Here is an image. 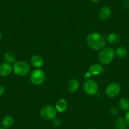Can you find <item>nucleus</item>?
Masks as SVG:
<instances>
[{
  "label": "nucleus",
  "mask_w": 129,
  "mask_h": 129,
  "mask_svg": "<svg viewBox=\"0 0 129 129\" xmlns=\"http://www.w3.org/2000/svg\"><path fill=\"white\" fill-rule=\"evenodd\" d=\"M106 39L102 34L93 32L89 34L87 38V43L90 49L98 51L105 48L106 45Z\"/></svg>",
  "instance_id": "nucleus-1"
},
{
  "label": "nucleus",
  "mask_w": 129,
  "mask_h": 129,
  "mask_svg": "<svg viewBox=\"0 0 129 129\" xmlns=\"http://www.w3.org/2000/svg\"><path fill=\"white\" fill-rule=\"evenodd\" d=\"M115 56V51L111 48H104L99 54V60L102 64H108L111 63Z\"/></svg>",
  "instance_id": "nucleus-2"
},
{
  "label": "nucleus",
  "mask_w": 129,
  "mask_h": 129,
  "mask_svg": "<svg viewBox=\"0 0 129 129\" xmlns=\"http://www.w3.org/2000/svg\"><path fill=\"white\" fill-rule=\"evenodd\" d=\"M13 72L18 76H25L30 72L29 64L24 61H16L13 65Z\"/></svg>",
  "instance_id": "nucleus-3"
},
{
  "label": "nucleus",
  "mask_w": 129,
  "mask_h": 129,
  "mask_svg": "<svg viewBox=\"0 0 129 129\" xmlns=\"http://www.w3.org/2000/svg\"><path fill=\"white\" fill-rule=\"evenodd\" d=\"M30 81L32 84L36 85H39L43 84L46 79L45 73L43 70L37 69L33 70L30 74Z\"/></svg>",
  "instance_id": "nucleus-4"
},
{
  "label": "nucleus",
  "mask_w": 129,
  "mask_h": 129,
  "mask_svg": "<svg viewBox=\"0 0 129 129\" xmlns=\"http://www.w3.org/2000/svg\"><path fill=\"white\" fill-rule=\"evenodd\" d=\"M40 115L44 120H52L56 116L57 111L54 106L46 105L41 110Z\"/></svg>",
  "instance_id": "nucleus-5"
},
{
  "label": "nucleus",
  "mask_w": 129,
  "mask_h": 129,
  "mask_svg": "<svg viewBox=\"0 0 129 129\" xmlns=\"http://www.w3.org/2000/svg\"><path fill=\"white\" fill-rule=\"evenodd\" d=\"M84 90L88 95H95L98 92L99 87L96 82L88 79L84 84Z\"/></svg>",
  "instance_id": "nucleus-6"
},
{
  "label": "nucleus",
  "mask_w": 129,
  "mask_h": 129,
  "mask_svg": "<svg viewBox=\"0 0 129 129\" xmlns=\"http://www.w3.org/2000/svg\"><path fill=\"white\" fill-rule=\"evenodd\" d=\"M120 92V86L117 83H111L106 89V94L109 98H115Z\"/></svg>",
  "instance_id": "nucleus-7"
},
{
  "label": "nucleus",
  "mask_w": 129,
  "mask_h": 129,
  "mask_svg": "<svg viewBox=\"0 0 129 129\" xmlns=\"http://www.w3.org/2000/svg\"><path fill=\"white\" fill-rule=\"evenodd\" d=\"M112 14L111 8L108 6H105L101 8L99 12V17L101 20H108L110 18Z\"/></svg>",
  "instance_id": "nucleus-8"
},
{
  "label": "nucleus",
  "mask_w": 129,
  "mask_h": 129,
  "mask_svg": "<svg viewBox=\"0 0 129 129\" xmlns=\"http://www.w3.org/2000/svg\"><path fill=\"white\" fill-rule=\"evenodd\" d=\"M13 71V67L10 63H3L0 64V75L3 77H7Z\"/></svg>",
  "instance_id": "nucleus-9"
},
{
  "label": "nucleus",
  "mask_w": 129,
  "mask_h": 129,
  "mask_svg": "<svg viewBox=\"0 0 129 129\" xmlns=\"http://www.w3.org/2000/svg\"><path fill=\"white\" fill-rule=\"evenodd\" d=\"M31 64L38 69L43 67L44 65V59L39 54H34L30 58Z\"/></svg>",
  "instance_id": "nucleus-10"
},
{
  "label": "nucleus",
  "mask_w": 129,
  "mask_h": 129,
  "mask_svg": "<svg viewBox=\"0 0 129 129\" xmlns=\"http://www.w3.org/2000/svg\"><path fill=\"white\" fill-rule=\"evenodd\" d=\"M89 72L91 75H98L103 72L104 68L102 64L96 63V64H92L89 68Z\"/></svg>",
  "instance_id": "nucleus-11"
},
{
  "label": "nucleus",
  "mask_w": 129,
  "mask_h": 129,
  "mask_svg": "<svg viewBox=\"0 0 129 129\" xmlns=\"http://www.w3.org/2000/svg\"><path fill=\"white\" fill-rule=\"evenodd\" d=\"M68 108V102L65 99H59L55 105V109L56 111L59 113H63L67 110Z\"/></svg>",
  "instance_id": "nucleus-12"
},
{
  "label": "nucleus",
  "mask_w": 129,
  "mask_h": 129,
  "mask_svg": "<svg viewBox=\"0 0 129 129\" xmlns=\"http://www.w3.org/2000/svg\"><path fill=\"white\" fill-rule=\"evenodd\" d=\"M2 127L8 129L12 127L14 123V119L10 115H7L2 120Z\"/></svg>",
  "instance_id": "nucleus-13"
},
{
  "label": "nucleus",
  "mask_w": 129,
  "mask_h": 129,
  "mask_svg": "<svg viewBox=\"0 0 129 129\" xmlns=\"http://www.w3.org/2000/svg\"><path fill=\"white\" fill-rule=\"evenodd\" d=\"M67 88L71 92H75L78 90L79 88V82L77 79H72L68 82Z\"/></svg>",
  "instance_id": "nucleus-14"
},
{
  "label": "nucleus",
  "mask_w": 129,
  "mask_h": 129,
  "mask_svg": "<svg viewBox=\"0 0 129 129\" xmlns=\"http://www.w3.org/2000/svg\"><path fill=\"white\" fill-rule=\"evenodd\" d=\"M120 36L116 32H112L109 34L107 37V41L111 44H116L120 42Z\"/></svg>",
  "instance_id": "nucleus-15"
},
{
  "label": "nucleus",
  "mask_w": 129,
  "mask_h": 129,
  "mask_svg": "<svg viewBox=\"0 0 129 129\" xmlns=\"http://www.w3.org/2000/svg\"><path fill=\"white\" fill-rule=\"evenodd\" d=\"M128 125L127 122L123 117L118 118L115 123V127L116 129H127Z\"/></svg>",
  "instance_id": "nucleus-16"
},
{
  "label": "nucleus",
  "mask_w": 129,
  "mask_h": 129,
  "mask_svg": "<svg viewBox=\"0 0 129 129\" xmlns=\"http://www.w3.org/2000/svg\"><path fill=\"white\" fill-rule=\"evenodd\" d=\"M118 106L123 111H128L129 110V100L126 98H122L119 100Z\"/></svg>",
  "instance_id": "nucleus-17"
},
{
  "label": "nucleus",
  "mask_w": 129,
  "mask_h": 129,
  "mask_svg": "<svg viewBox=\"0 0 129 129\" xmlns=\"http://www.w3.org/2000/svg\"><path fill=\"white\" fill-rule=\"evenodd\" d=\"M128 54V50L125 47H119L115 51V55L119 58H125Z\"/></svg>",
  "instance_id": "nucleus-18"
},
{
  "label": "nucleus",
  "mask_w": 129,
  "mask_h": 129,
  "mask_svg": "<svg viewBox=\"0 0 129 129\" xmlns=\"http://www.w3.org/2000/svg\"><path fill=\"white\" fill-rule=\"evenodd\" d=\"M4 59L7 63H14L16 62V57L15 56L14 53L12 52H7L4 54Z\"/></svg>",
  "instance_id": "nucleus-19"
},
{
  "label": "nucleus",
  "mask_w": 129,
  "mask_h": 129,
  "mask_svg": "<svg viewBox=\"0 0 129 129\" xmlns=\"http://www.w3.org/2000/svg\"><path fill=\"white\" fill-rule=\"evenodd\" d=\"M53 120V126H55V127H58L61 125V121L59 118H54Z\"/></svg>",
  "instance_id": "nucleus-20"
},
{
  "label": "nucleus",
  "mask_w": 129,
  "mask_h": 129,
  "mask_svg": "<svg viewBox=\"0 0 129 129\" xmlns=\"http://www.w3.org/2000/svg\"><path fill=\"white\" fill-rule=\"evenodd\" d=\"M5 88L3 85H0V96L3 95L5 94Z\"/></svg>",
  "instance_id": "nucleus-21"
},
{
  "label": "nucleus",
  "mask_w": 129,
  "mask_h": 129,
  "mask_svg": "<svg viewBox=\"0 0 129 129\" xmlns=\"http://www.w3.org/2000/svg\"><path fill=\"white\" fill-rule=\"evenodd\" d=\"M125 119L126 120V121L127 122L128 125H129V110L128 111H126V114H125Z\"/></svg>",
  "instance_id": "nucleus-22"
},
{
  "label": "nucleus",
  "mask_w": 129,
  "mask_h": 129,
  "mask_svg": "<svg viewBox=\"0 0 129 129\" xmlns=\"http://www.w3.org/2000/svg\"><path fill=\"white\" fill-rule=\"evenodd\" d=\"M90 76H91V74H90V72H87V73H85V74H84V77L85 78V79H89V78L90 77Z\"/></svg>",
  "instance_id": "nucleus-23"
},
{
  "label": "nucleus",
  "mask_w": 129,
  "mask_h": 129,
  "mask_svg": "<svg viewBox=\"0 0 129 129\" xmlns=\"http://www.w3.org/2000/svg\"><path fill=\"white\" fill-rule=\"evenodd\" d=\"M92 2H93V3H98V2H99L100 1V0H90Z\"/></svg>",
  "instance_id": "nucleus-24"
},
{
  "label": "nucleus",
  "mask_w": 129,
  "mask_h": 129,
  "mask_svg": "<svg viewBox=\"0 0 129 129\" xmlns=\"http://www.w3.org/2000/svg\"><path fill=\"white\" fill-rule=\"evenodd\" d=\"M2 32L0 31V40L2 39Z\"/></svg>",
  "instance_id": "nucleus-25"
},
{
  "label": "nucleus",
  "mask_w": 129,
  "mask_h": 129,
  "mask_svg": "<svg viewBox=\"0 0 129 129\" xmlns=\"http://www.w3.org/2000/svg\"><path fill=\"white\" fill-rule=\"evenodd\" d=\"M0 129H5L3 127H2V126H0Z\"/></svg>",
  "instance_id": "nucleus-26"
},
{
  "label": "nucleus",
  "mask_w": 129,
  "mask_h": 129,
  "mask_svg": "<svg viewBox=\"0 0 129 129\" xmlns=\"http://www.w3.org/2000/svg\"><path fill=\"white\" fill-rule=\"evenodd\" d=\"M89 129H94V128H89Z\"/></svg>",
  "instance_id": "nucleus-27"
},
{
  "label": "nucleus",
  "mask_w": 129,
  "mask_h": 129,
  "mask_svg": "<svg viewBox=\"0 0 129 129\" xmlns=\"http://www.w3.org/2000/svg\"><path fill=\"white\" fill-rule=\"evenodd\" d=\"M128 51H129V46H128Z\"/></svg>",
  "instance_id": "nucleus-28"
},
{
  "label": "nucleus",
  "mask_w": 129,
  "mask_h": 129,
  "mask_svg": "<svg viewBox=\"0 0 129 129\" xmlns=\"http://www.w3.org/2000/svg\"><path fill=\"white\" fill-rule=\"evenodd\" d=\"M128 2H129V0H128Z\"/></svg>",
  "instance_id": "nucleus-29"
},
{
  "label": "nucleus",
  "mask_w": 129,
  "mask_h": 129,
  "mask_svg": "<svg viewBox=\"0 0 129 129\" xmlns=\"http://www.w3.org/2000/svg\"><path fill=\"white\" fill-rule=\"evenodd\" d=\"M128 129H129V128H128Z\"/></svg>",
  "instance_id": "nucleus-30"
}]
</instances>
